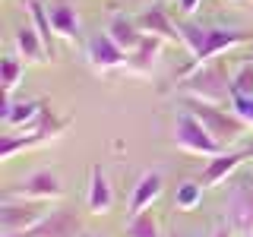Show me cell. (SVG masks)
<instances>
[{"label": "cell", "instance_id": "obj_30", "mask_svg": "<svg viewBox=\"0 0 253 237\" xmlns=\"http://www.w3.org/2000/svg\"><path fill=\"white\" fill-rule=\"evenodd\" d=\"M250 237H253V234H250Z\"/></svg>", "mask_w": 253, "mask_h": 237}, {"label": "cell", "instance_id": "obj_15", "mask_svg": "<svg viewBox=\"0 0 253 237\" xmlns=\"http://www.w3.org/2000/svg\"><path fill=\"white\" fill-rule=\"evenodd\" d=\"M42 114H44L42 101H13V98H6V105H3V126L10 133H22V130H29Z\"/></svg>", "mask_w": 253, "mask_h": 237}, {"label": "cell", "instance_id": "obj_8", "mask_svg": "<svg viewBox=\"0 0 253 237\" xmlns=\"http://www.w3.org/2000/svg\"><path fill=\"white\" fill-rule=\"evenodd\" d=\"M85 60L95 73H121L126 70V51H121L108 35H95L85 44Z\"/></svg>", "mask_w": 253, "mask_h": 237}, {"label": "cell", "instance_id": "obj_7", "mask_svg": "<svg viewBox=\"0 0 253 237\" xmlns=\"http://www.w3.org/2000/svg\"><path fill=\"white\" fill-rule=\"evenodd\" d=\"M47 218L44 202L26 199H0V231L3 234H29Z\"/></svg>", "mask_w": 253, "mask_h": 237}, {"label": "cell", "instance_id": "obj_9", "mask_svg": "<svg viewBox=\"0 0 253 237\" xmlns=\"http://www.w3.org/2000/svg\"><path fill=\"white\" fill-rule=\"evenodd\" d=\"M253 161V155H250V149H237V152H221L215 158H209V164L203 168L200 174V184L206 190H212V187H221V184H228V180L237 174V168L241 164H247Z\"/></svg>", "mask_w": 253, "mask_h": 237}, {"label": "cell", "instance_id": "obj_27", "mask_svg": "<svg viewBox=\"0 0 253 237\" xmlns=\"http://www.w3.org/2000/svg\"><path fill=\"white\" fill-rule=\"evenodd\" d=\"M231 231H234V228H221V231H218L215 237H231Z\"/></svg>", "mask_w": 253, "mask_h": 237}, {"label": "cell", "instance_id": "obj_3", "mask_svg": "<svg viewBox=\"0 0 253 237\" xmlns=\"http://www.w3.org/2000/svg\"><path fill=\"white\" fill-rule=\"evenodd\" d=\"M184 111H190V114H193L196 120L206 126V133H209V136L215 139L221 149H228V146H234V142H241L244 133L250 130V126L244 123L231 108H218V105H206V101L187 98Z\"/></svg>", "mask_w": 253, "mask_h": 237}, {"label": "cell", "instance_id": "obj_29", "mask_svg": "<svg viewBox=\"0 0 253 237\" xmlns=\"http://www.w3.org/2000/svg\"><path fill=\"white\" fill-rule=\"evenodd\" d=\"M250 155H253V146H250Z\"/></svg>", "mask_w": 253, "mask_h": 237}, {"label": "cell", "instance_id": "obj_19", "mask_svg": "<svg viewBox=\"0 0 253 237\" xmlns=\"http://www.w3.org/2000/svg\"><path fill=\"white\" fill-rule=\"evenodd\" d=\"M79 221L73 212H47V218L38 228H32L29 237H76Z\"/></svg>", "mask_w": 253, "mask_h": 237}, {"label": "cell", "instance_id": "obj_26", "mask_svg": "<svg viewBox=\"0 0 253 237\" xmlns=\"http://www.w3.org/2000/svg\"><path fill=\"white\" fill-rule=\"evenodd\" d=\"M200 3H203V0H177V6H180L184 16H193L196 10H200Z\"/></svg>", "mask_w": 253, "mask_h": 237}, {"label": "cell", "instance_id": "obj_4", "mask_svg": "<svg viewBox=\"0 0 253 237\" xmlns=\"http://www.w3.org/2000/svg\"><path fill=\"white\" fill-rule=\"evenodd\" d=\"M63 130H67V123H63L60 117H54V114H47V111H44V114L38 117L29 130H22V133H10V130H6L3 133V142H0V158H3V161H10L13 155L26 152V149H38V146H44V142L63 136Z\"/></svg>", "mask_w": 253, "mask_h": 237}, {"label": "cell", "instance_id": "obj_16", "mask_svg": "<svg viewBox=\"0 0 253 237\" xmlns=\"http://www.w3.org/2000/svg\"><path fill=\"white\" fill-rule=\"evenodd\" d=\"M85 202H89L92 215H108L111 205H114V190H111L108 174L101 171V164H92L89 171V196H85Z\"/></svg>", "mask_w": 253, "mask_h": 237}, {"label": "cell", "instance_id": "obj_17", "mask_svg": "<svg viewBox=\"0 0 253 237\" xmlns=\"http://www.w3.org/2000/svg\"><path fill=\"white\" fill-rule=\"evenodd\" d=\"M16 54H19L26 63H47L51 60V51H47L44 38L35 32V26H22L16 29Z\"/></svg>", "mask_w": 253, "mask_h": 237}, {"label": "cell", "instance_id": "obj_22", "mask_svg": "<svg viewBox=\"0 0 253 237\" xmlns=\"http://www.w3.org/2000/svg\"><path fill=\"white\" fill-rule=\"evenodd\" d=\"M203 190H206V187L200 184V180H187V184H180L177 193H174V209H177V212H193V209H200Z\"/></svg>", "mask_w": 253, "mask_h": 237}, {"label": "cell", "instance_id": "obj_25", "mask_svg": "<svg viewBox=\"0 0 253 237\" xmlns=\"http://www.w3.org/2000/svg\"><path fill=\"white\" fill-rule=\"evenodd\" d=\"M228 108H231V111H234V114L241 117V120L247 123V126H253V98H250V95H234Z\"/></svg>", "mask_w": 253, "mask_h": 237}, {"label": "cell", "instance_id": "obj_20", "mask_svg": "<svg viewBox=\"0 0 253 237\" xmlns=\"http://www.w3.org/2000/svg\"><path fill=\"white\" fill-rule=\"evenodd\" d=\"M22 76H26V60H22L19 54H3V60H0V89H3V101L19 89Z\"/></svg>", "mask_w": 253, "mask_h": 237}, {"label": "cell", "instance_id": "obj_23", "mask_svg": "<svg viewBox=\"0 0 253 237\" xmlns=\"http://www.w3.org/2000/svg\"><path fill=\"white\" fill-rule=\"evenodd\" d=\"M29 13H32V26H35V32L44 38L47 51H54V29H51V19H47V6L42 3V0H26ZM54 57V54H51Z\"/></svg>", "mask_w": 253, "mask_h": 237}, {"label": "cell", "instance_id": "obj_13", "mask_svg": "<svg viewBox=\"0 0 253 237\" xmlns=\"http://www.w3.org/2000/svg\"><path fill=\"white\" fill-rule=\"evenodd\" d=\"M165 44H168V41L146 35V38H142V44L136 47V51H133V54H126V73H130V76H139V79L152 76V67H155L158 60H162Z\"/></svg>", "mask_w": 253, "mask_h": 237}, {"label": "cell", "instance_id": "obj_18", "mask_svg": "<svg viewBox=\"0 0 253 237\" xmlns=\"http://www.w3.org/2000/svg\"><path fill=\"white\" fill-rule=\"evenodd\" d=\"M136 22H139V29L146 32V35H152V38H162V41H180L177 22H171L162 6H152V10L139 13Z\"/></svg>", "mask_w": 253, "mask_h": 237}, {"label": "cell", "instance_id": "obj_11", "mask_svg": "<svg viewBox=\"0 0 253 237\" xmlns=\"http://www.w3.org/2000/svg\"><path fill=\"white\" fill-rule=\"evenodd\" d=\"M47 19H51V29H54V38L67 44H76L79 38V13L70 0H54L47 3Z\"/></svg>", "mask_w": 253, "mask_h": 237}, {"label": "cell", "instance_id": "obj_2", "mask_svg": "<svg viewBox=\"0 0 253 237\" xmlns=\"http://www.w3.org/2000/svg\"><path fill=\"white\" fill-rule=\"evenodd\" d=\"M231 76L234 73H228L225 57H215V60L203 63L200 70H193L187 79H180V92H184L187 98L206 101V105L228 108V105H231V98H234Z\"/></svg>", "mask_w": 253, "mask_h": 237}, {"label": "cell", "instance_id": "obj_1", "mask_svg": "<svg viewBox=\"0 0 253 237\" xmlns=\"http://www.w3.org/2000/svg\"><path fill=\"white\" fill-rule=\"evenodd\" d=\"M177 32H180V44L190 51V63L177 73V82L187 79L193 70H200L203 63H209L215 57H225L228 51H237V47H244V44H253V35H250V32H241V29H218V26L177 22Z\"/></svg>", "mask_w": 253, "mask_h": 237}, {"label": "cell", "instance_id": "obj_10", "mask_svg": "<svg viewBox=\"0 0 253 237\" xmlns=\"http://www.w3.org/2000/svg\"><path fill=\"white\" fill-rule=\"evenodd\" d=\"M162 190H165V177L158 171H146L142 177L136 180V187H133V193H130V205H126V218H133V215H142V212H149L152 209V202L162 196Z\"/></svg>", "mask_w": 253, "mask_h": 237}, {"label": "cell", "instance_id": "obj_14", "mask_svg": "<svg viewBox=\"0 0 253 237\" xmlns=\"http://www.w3.org/2000/svg\"><path fill=\"white\" fill-rule=\"evenodd\" d=\"M105 35H108L117 47H121V51L133 54V51L142 44L146 32L139 29L136 19H130V16H124V13H114V16H111V22H108V32H105Z\"/></svg>", "mask_w": 253, "mask_h": 237}, {"label": "cell", "instance_id": "obj_21", "mask_svg": "<svg viewBox=\"0 0 253 237\" xmlns=\"http://www.w3.org/2000/svg\"><path fill=\"white\" fill-rule=\"evenodd\" d=\"M124 237H162V228H158V218L155 212H142V215H133L126 218V231Z\"/></svg>", "mask_w": 253, "mask_h": 237}, {"label": "cell", "instance_id": "obj_24", "mask_svg": "<svg viewBox=\"0 0 253 237\" xmlns=\"http://www.w3.org/2000/svg\"><path fill=\"white\" fill-rule=\"evenodd\" d=\"M231 89H234V95H250L253 98V63L250 60H244L241 70L231 76Z\"/></svg>", "mask_w": 253, "mask_h": 237}, {"label": "cell", "instance_id": "obj_5", "mask_svg": "<svg viewBox=\"0 0 253 237\" xmlns=\"http://www.w3.org/2000/svg\"><path fill=\"white\" fill-rule=\"evenodd\" d=\"M174 146H177V152L193 155V158H215V155L225 152L190 111H180L174 117Z\"/></svg>", "mask_w": 253, "mask_h": 237}, {"label": "cell", "instance_id": "obj_6", "mask_svg": "<svg viewBox=\"0 0 253 237\" xmlns=\"http://www.w3.org/2000/svg\"><path fill=\"white\" fill-rule=\"evenodd\" d=\"M63 196V180L57 171L42 168L35 174H29L26 180H19L16 187L3 190V199H26V202H51Z\"/></svg>", "mask_w": 253, "mask_h": 237}, {"label": "cell", "instance_id": "obj_12", "mask_svg": "<svg viewBox=\"0 0 253 237\" xmlns=\"http://www.w3.org/2000/svg\"><path fill=\"white\" fill-rule=\"evenodd\" d=\"M228 225L234 231L253 228V180H241L231 190V199H228Z\"/></svg>", "mask_w": 253, "mask_h": 237}, {"label": "cell", "instance_id": "obj_28", "mask_svg": "<svg viewBox=\"0 0 253 237\" xmlns=\"http://www.w3.org/2000/svg\"><path fill=\"white\" fill-rule=\"evenodd\" d=\"M0 237H29V234H0Z\"/></svg>", "mask_w": 253, "mask_h": 237}]
</instances>
